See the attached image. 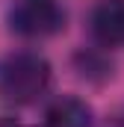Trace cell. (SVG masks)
I'll return each instance as SVG.
<instances>
[{
    "instance_id": "cell-2",
    "label": "cell",
    "mask_w": 124,
    "mask_h": 127,
    "mask_svg": "<svg viewBox=\"0 0 124 127\" xmlns=\"http://www.w3.org/2000/svg\"><path fill=\"white\" fill-rule=\"evenodd\" d=\"M65 21L62 0H15L6 12L9 30L21 38H50L65 30Z\"/></svg>"
},
{
    "instance_id": "cell-6",
    "label": "cell",
    "mask_w": 124,
    "mask_h": 127,
    "mask_svg": "<svg viewBox=\"0 0 124 127\" xmlns=\"http://www.w3.org/2000/svg\"><path fill=\"white\" fill-rule=\"evenodd\" d=\"M0 127H24V124L15 121V118H0Z\"/></svg>"
},
{
    "instance_id": "cell-7",
    "label": "cell",
    "mask_w": 124,
    "mask_h": 127,
    "mask_svg": "<svg viewBox=\"0 0 124 127\" xmlns=\"http://www.w3.org/2000/svg\"><path fill=\"white\" fill-rule=\"evenodd\" d=\"M109 127H124V109L115 115V118H112V121H109Z\"/></svg>"
},
{
    "instance_id": "cell-4",
    "label": "cell",
    "mask_w": 124,
    "mask_h": 127,
    "mask_svg": "<svg viewBox=\"0 0 124 127\" xmlns=\"http://www.w3.org/2000/svg\"><path fill=\"white\" fill-rule=\"evenodd\" d=\"M41 127H92V106L74 95H62L44 109Z\"/></svg>"
},
{
    "instance_id": "cell-3",
    "label": "cell",
    "mask_w": 124,
    "mask_h": 127,
    "mask_svg": "<svg viewBox=\"0 0 124 127\" xmlns=\"http://www.w3.org/2000/svg\"><path fill=\"white\" fill-rule=\"evenodd\" d=\"M92 38L100 47L124 44V0H100L89 15Z\"/></svg>"
},
{
    "instance_id": "cell-5",
    "label": "cell",
    "mask_w": 124,
    "mask_h": 127,
    "mask_svg": "<svg viewBox=\"0 0 124 127\" xmlns=\"http://www.w3.org/2000/svg\"><path fill=\"white\" fill-rule=\"evenodd\" d=\"M74 65H77L80 77L94 80V83H103V80L112 77V62H109V56H106L100 47H83V50L74 56Z\"/></svg>"
},
{
    "instance_id": "cell-1",
    "label": "cell",
    "mask_w": 124,
    "mask_h": 127,
    "mask_svg": "<svg viewBox=\"0 0 124 127\" xmlns=\"http://www.w3.org/2000/svg\"><path fill=\"white\" fill-rule=\"evenodd\" d=\"M50 80V62L35 50H12L0 56V100L9 106L35 103L47 95Z\"/></svg>"
}]
</instances>
